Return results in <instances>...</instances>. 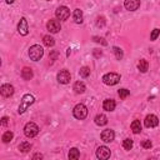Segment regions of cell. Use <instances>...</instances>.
Here are the masks:
<instances>
[{"label":"cell","mask_w":160,"mask_h":160,"mask_svg":"<svg viewBox=\"0 0 160 160\" xmlns=\"http://www.w3.org/2000/svg\"><path fill=\"white\" fill-rule=\"evenodd\" d=\"M18 31L21 34V35H28L29 32V26H28V21L25 18H21L19 24H18Z\"/></svg>","instance_id":"cell-11"},{"label":"cell","mask_w":160,"mask_h":160,"mask_svg":"<svg viewBox=\"0 0 160 160\" xmlns=\"http://www.w3.org/2000/svg\"><path fill=\"white\" fill-rule=\"evenodd\" d=\"M30 149H31V144L28 142V141H24L19 145V150L21 152H28V151H30Z\"/></svg>","instance_id":"cell-22"},{"label":"cell","mask_w":160,"mask_h":160,"mask_svg":"<svg viewBox=\"0 0 160 160\" xmlns=\"http://www.w3.org/2000/svg\"><path fill=\"white\" fill-rule=\"evenodd\" d=\"M131 130H132L134 134H139L141 131V124H140L139 120H134L131 122Z\"/></svg>","instance_id":"cell-21"},{"label":"cell","mask_w":160,"mask_h":160,"mask_svg":"<svg viewBox=\"0 0 160 160\" xmlns=\"http://www.w3.org/2000/svg\"><path fill=\"white\" fill-rule=\"evenodd\" d=\"M114 138H115V132H114L112 130H110V129H105V130L101 132V140L105 141V142L112 141Z\"/></svg>","instance_id":"cell-14"},{"label":"cell","mask_w":160,"mask_h":160,"mask_svg":"<svg viewBox=\"0 0 160 160\" xmlns=\"http://www.w3.org/2000/svg\"><path fill=\"white\" fill-rule=\"evenodd\" d=\"M129 94H130V91L126 90V89H120V90H119V96H120V99H126V98L129 96Z\"/></svg>","instance_id":"cell-29"},{"label":"cell","mask_w":160,"mask_h":160,"mask_svg":"<svg viewBox=\"0 0 160 160\" xmlns=\"http://www.w3.org/2000/svg\"><path fill=\"white\" fill-rule=\"evenodd\" d=\"M68 156H69V159H79L80 152H79V150H78L76 148H72V149H70Z\"/></svg>","instance_id":"cell-24"},{"label":"cell","mask_w":160,"mask_h":160,"mask_svg":"<svg viewBox=\"0 0 160 160\" xmlns=\"http://www.w3.org/2000/svg\"><path fill=\"white\" fill-rule=\"evenodd\" d=\"M95 124L99 125V126H104V125L108 124V118L104 114H98L95 116Z\"/></svg>","instance_id":"cell-17"},{"label":"cell","mask_w":160,"mask_h":160,"mask_svg":"<svg viewBox=\"0 0 160 160\" xmlns=\"http://www.w3.org/2000/svg\"><path fill=\"white\" fill-rule=\"evenodd\" d=\"M132 145H134V142H132L131 139H125L124 142H122V146H124L125 150H130L132 148Z\"/></svg>","instance_id":"cell-28"},{"label":"cell","mask_w":160,"mask_h":160,"mask_svg":"<svg viewBox=\"0 0 160 160\" xmlns=\"http://www.w3.org/2000/svg\"><path fill=\"white\" fill-rule=\"evenodd\" d=\"M72 112H74V116H75L76 119L82 120V119H85V118L88 116V108H86L84 104H78V105L74 108Z\"/></svg>","instance_id":"cell-4"},{"label":"cell","mask_w":160,"mask_h":160,"mask_svg":"<svg viewBox=\"0 0 160 160\" xmlns=\"http://www.w3.org/2000/svg\"><path fill=\"white\" fill-rule=\"evenodd\" d=\"M72 18H74V21L76 24H81L82 20H84V14L80 9H75L74 10V14H72Z\"/></svg>","instance_id":"cell-16"},{"label":"cell","mask_w":160,"mask_h":160,"mask_svg":"<svg viewBox=\"0 0 160 160\" xmlns=\"http://www.w3.org/2000/svg\"><path fill=\"white\" fill-rule=\"evenodd\" d=\"M96 20H98V21H96V25H98V26H104V24H105L104 20H105V19H104L102 16H99Z\"/></svg>","instance_id":"cell-32"},{"label":"cell","mask_w":160,"mask_h":160,"mask_svg":"<svg viewBox=\"0 0 160 160\" xmlns=\"http://www.w3.org/2000/svg\"><path fill=\"white\" fill-rule=\"evenodd\" d=\"M21 76H22L24 80H30V79H32V76H34L32 70H31L30 68H24V69L21 70Z\"/></svg>","instance_id":"cell-18"},{"label":"cell","mask_w":160,"mask_h":160,"mask_svg":"<svg viewBox=\"0 0 160 160\" xmlns=\"http://www.w3.org/2000/svg\"><path fill=\"white\" fill-rule=\"evenodd\" d=\"M112 50H114V54H115V56H116V59L118 60H120V59H122V50L120 49V48H118V46H114L112 48Z\"/></svg>","instance_id":"cell-26"},{"label":"cell","mask_w":160,"mask_h":160,"mask_svg":"<svg viewBox=\"0 0 160 160\" xmlns=\"http://www.w3.org/2000/svg\"><path fill=\"white\" fill-rule=\"evenodd\" d=\"M42 55H44V50H42V48L40 45H32V46H30V49H29V56H30L31 60L39 61L42 58Z\"/></svg>","instance_id":"cell-2"},{"label":"cell","mask_w":160,"mask_h":160,"mask_svg":"<svg viewBox=\"0 0 160 160\" xmlns=\"http://www.w3.org/2000/svg\"><path fill=\"white\" fill-rule=\"evenodd\" d=\"M12 138H14V134H12L11 131H6V132H4V135H2V141H4V142H10V141L12 140Z\"/></svg>","instance_id":"cell-25"},{"label":"cell","mask_w":160,"mask_h":160,"mask_svg":"<svg viewBox=\"0 0 160 160\" xmlns=\"http://www.w3.org/2000/svg\"><path fill=\"white\" fill-rule=\"evenodd\" d=\"M42 42L46 45V46H54V44H55V41H54V39L50 36V35H45L44 38H42Z\"/></svg>","instance_id":"cell-23"},{"label":"cell","mask_w":160,"mask_h":160,"mask_svg":"<svg viewBox=\"0 0 160 160\" xmlns=\"http://www.w3.org/2000/svg\"><path fill=\"white\" fill-rule=\"evenodd\" d=\"M42 158V155L41 154H35L34 156H32V159H41Z\"/></svg>","instance_id":"cell-37"},{"label":"cell","mask_w":160,"mask_h":160,"mask_svg":"<svg viewBox=\"0 0 160 160\" xmlns=\"http://www.w3.org/2000/svg\"><path fill=\"white\" fill-rule=\"evenodd\" d=\"M70 79H71V76L68 70H61L58 74V81L60 84H68V82H70Z\"/></svg>","instance_id":"cell-12"},{"label":"cell","mask_w":160,"mask_h":160,"mask_svg":"<svg viewBox=\"0 0 160 160\" xmlns=\"http://www.w3.org/2000/svg\"><path fill=\"white\" fill-rule=\"evenodd\" d=\"M101 50H98V49H95V51H94V55L96 56V58H99V56H101Z\"/></svg>","instance_id":"cell-36"},{"label":"cell","mask_w":160,"mask_h":160,"mask_svg":"<svg viewBox=\"0 0 160 160\" xmlns=\"http://www.w3.org/2000/svg\"><path fill=\"white\" fill-rule=\"evenodd\" d=\"M94 41L95 42H101L102 45H106V41L102 38H99V36H94Z\"/></svg>","instance_id":"cell-33"},{"label":"cell","mask_w":160,"mask_h":160,"mask_svg":"<svg viewBox=\"0 0 160 160\" xmlns=\"http://www.w3.org/2000/svg\"><path fill=\"white\" fill-rule=\"evenodd\" d=\"M55 15L59 20H66L70 16V10L66 6H59L55 11Z\"/></svg>","instance_id":"cell-6"},{"label":"cell","mask_w":160,"mask_h":160,"mask_svg":"<svg viewBox=\"0 0 160 160\" xmlns=\"http://www.w3.org/2000/svg\"><path fill=\"white\" fill-rule=\"evenodd\" d=\"M34 101H35V98H34L31 94H25V95L22 96V99H21V102H20V105H19L18 112H19V114H24V112L28 110V108H29L31 104H34Z\"/></svg>","instance_id":"cell-1"},{"label":"cell","mask_w":160,"mask_h":160,"mask_svg":"<svg viewBox=\"0 0 160 160\" xmlns=\"http://www.w3.org/2000/svg\"><path fill=\"white\" fill-rule=\"evenodd\" d=\"M24 132L28 138H34L38 135L39 132V126L35 124V122H28L24 128Z\"/></svg>","instance_id":"cell-5"},{"label":"cell","mask_w":160,"mask_h":160,"mask_svg":"<svg viewBox=\"0 0 160 160\" xmlns=\"http://www.w3.org/2000/svg\"><path fill=\"white\" fill-rule=\"evenodd\" d=\"M110 149L106 148V146H99L96 149V156L98 159H101V160H105V159H109L110 158Z\"/></svg>","instance_id":"cell-8"},{"label":"cell","mask_w":160,"mask_h":160,"mask_svg":"<svg viewBox=\"0 0 160 160\" xmlns=\"http://www.w3.org/2000/svg\"><path fill=\"white\" fill-rule=\"evenodd\" d=\"M5 1H6V4H12L15 0H5Z\"/></svg>","instance_id":"cell-38"},{"label":"cell","mask_w":160,"mask_h":160,"mask_svg":"<svg viewBox=\"0 0 160 160\" xmlns=\"http://www.w3.org/2000/svg\"><path fill=\"white\" fill-rule=\"evenodd\" d=\"M8 122H9V118H8V116H4V118L1 119V125L5 126V125H8Z\"/></svg>","instance_id":"cell-34"},{"label":"cell","mask_w":160,"mask_h":160,"mask_svg":"<svg viewBox=\"0 0 160 160\" xmlns=\"http://www.w3.org/2000/svg\"><path fill=\"white\" fill-rule=\"evenodd\" d=\"M0 92H1L2 96L9 98V96H11V95L14 94V86L10 85V84H4V85H1V88H0Z\"/></svg>","instance_id":"cell-13"},{"label":"cell","mask_w":160,"mask_h":160,"mask_svg":"<svg viewBox=\"0 0 160 160\" xmlns=\"http://www.w3.org/2000/svg\"><path fill=\"white\" fill-rule=\"evenodd\" d=\"M85 90H86V88H85V84H84V82L76 81V82L74 84V91H75L76 94H82Z\"/></svg>","instance_id":"cell-19"},{"label":"cell","mask_w":160,"mask_h":160,"mask_svg":"<svg viewBox=\"0 0 160 160\" xmlns=\"http://www.w3.org/2000/svg\"><path fill=\"white\" fill-rule=\"evenodd\" d=\"M102 81L104 84L106 85H116L119 81H120V75L116 74V72H108L102 76Z\"/></svg>","instance_id":"cell-3"},{"label":"cell","mask_w":160,"mask_h":160,"mask_svg":"<svg viewBox=\"0 0 160 160\" xmlns=\"http://www.w3.org/2000/svg\"><path fill=\"white\" fill-rule=\"evenodd\" d=\"M145 126L146 128H155V126H158L159 125V119H158V116L156 115H154V114H150V115H148L146 118H145Z\"/></svg>","instance_id":"cell-9"},{"label":"cell","mask_w":160,"mask_h":160,"mask_svg":"<svg viewBox=\"0 0 160 160\" xmlns=\"http://www.w3.org/2000/svg\"><path fill=\"white\" fill-rule=\"evenodd\" d=\"M138 69H139L141 72H146L148 69H149V64H148V61L144 60V59H141V60L139 61V64H138Z\"/></svg>","instance_id":"cell-20"},{"label":"cell","mask_w":160,"mask_h":160,"mask_svg":"<svg viewBox=\"0 0 160 160\" xmlns=\"http://www.w3.org/2000/svg\"><path fill=\"white\" fill-rule=\"evenodd\" d=\"M141 145H142V148H144V149H150V148L152 146V144H151V141H150V140H144V141L141 142Z\"/></svg>","instance_id":"cell-31"},{"label":"cell","mask_w":160,"mask_h":160,"mask_svg":"<svg viewBox=\"0 0 160 160\" xmlns=\"http://www.w3.org/2000/svg\"><path fill=\"white\" fill-rule=\"evenodd\" d=\"M115 106H116L115 100H112V99H106V100H104V104H102L104 110H106V111H112V110L115 109Z\"/></svg>","instance_id":"cell-15"},{"label":"cell","mask_w":160,"mask_h":160,"mask_svg":"<svg viewBox=\"0 0 160 160\" xmlns=\"http://www.w3.org/2000/svg\"><path fill=\"white\" fill-rule=\"evenodd\" d=\"M48 1H51V0H48Z\"/></svg>","instance_id":"cell-39"},{"label":"cell","mask_w":160,"mask_h":160,"mask_svg":"<svg viewBox=\"0 0 160 160\" xmlns=\"http://www.w3.org/2000/svg\"><path fill=\"white\" fill-rule=\"evenodd\" d=\"M124 6H125V9L129 10V11H135V10H138L139 6H140V0H125Z\"/></svg>","instance_id":"cell-10"},{"label":"cell","mask_w":160,"mask_h":160,"mask_svg":"<svg viewBox=\"0 0 160 160\" xmlns=\"http://www.w3.org/2000/svg\"><path fill=\"white\" fill-rule=\"evenodd\" d=\"M56 56H58V52H56V51H52V52H51V54H50V56H49V59H50V60H51V61H54V60H55V58H56Z\"/></svg>","instance_id":"cell-35"},{"label":"cell","mask_w":160,"mask_h":160,"mask_svg":"<svg viewBox=\"0 0 160 160\" xmlns=\"http://www.w3.org/2000/svg\"><path fill=\"white\" fill-rule=\"evenodd\" d=\"M159 35H160V30H159V29H154L152 32H151V35H150V40H151V41L156 40Z\"/></svg>","instance_id":"cell-30"},{"label":"cell","mask_w":160,"mask_h":160,"mask_svg":"<svg viewBox=\"0 0 160 160\" xmlns=\"http://www.w3.org/2000/svg\"><path fill=\"white\" fill-rule=\"evenodd\" d=\"M46 29H48L50 32L55 34V32H59V31H60L61 25H60V22H59L58 20H55V19H50V20L46 22Z\"/></svg>","instance_id":"cell-7"},{"label":"cell","mask_w":160,"mask_h":160,"mask_svg":"<svg viewBox=\"0 0 160 160\" xmlns=\"http://www.w3.org/2000/svg\"><path fill=\"white\" fill-rule=\"evenodd\" d=\"M89 75H90V69L88 66H82L80 69V76L81 78H88Z\"/></svg>","instance_id":"cell-27"}]
</instances>
